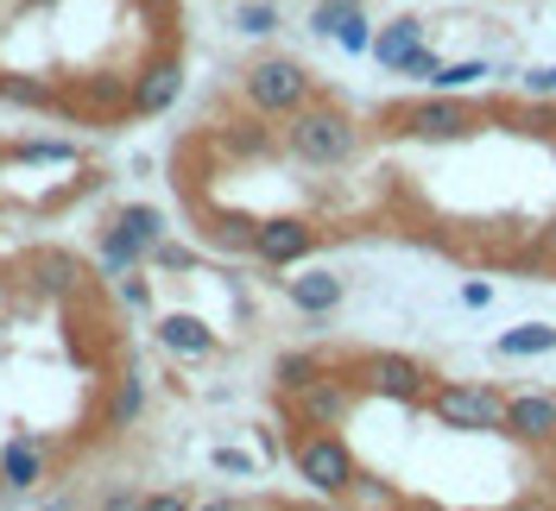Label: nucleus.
Listing matches in <instances>:
<instances>
[{"instance_id": "obj_15", "label": "nucleus", "mask_w": 556, "mask_h": 511, "mask_svg": "<svg viewBox=\"0 0 556 511\" xmlns=\"http://www.w3.org/2000/svg\"><path fill=\"white\" fill-rule=\"evenodd\" d=\"M417 44H424V20H412V13H405V20H392V26L374 38V58H380L386 69H399V64L417 51Z\"/></svg>"}, {"instance_id": "obj_10", "label": "nucleus", "mask_w": 556, "mask_h": 511, "mask_svg": "<svg viewBox=\"0 0 556 511\" xmlns=\"http://www.w3.org/2000/svg\"><path fill=\"white\" fill-rule=\"evenodd\" d=\"M316 240L323 234L304 215H266V221H253V259L260 266H298L316 253Z\"/></svg>"}, {"instance_id": "obj_18", "label": "nucleus", "mask_w": 556, "mask_h": 511, "mask_svg": "<svg viewBox=\"0 0 556 511\" xmlns=\"http://www.w3.org/2000/svg\"><path fill=\"white\" fill-rule=\"evenodd\" d=\"M481 82H486L481 58H468V64H437V76H430V89H450V95H462V89H481Z\"/></svg>"}, {"instance_id": "obj_11", "label": "nucleus", "mask_w": 556, "mask_h": 511, "mask_svg": "<svg viewBox=\"0 0 556 511\" xmlns=\"http://www.w3.org/2000/svg\"><path fill=\"white\" fill-rule=\"evenodd\" d=\"M506 436L525 448L556 443V392H513L506 398Z\"/></svg>"}, {"instance_id": "obj_19", "label": "nucleus", "mask_w": 556, "mask_h": 511, "mask_svg": "<svg viewBox=\"0 0 556 511\" xmlns=\"http://www.w3.org/2000/svg\"><path fill=\"white\" fill-rule=\"evenodd\" d=\"M235 26H241L247 38H266V33H278V7H273V0H241Z\"/></svg>"}, {"instance_id": "obj_17", "label": "nucleus", "mask_w": 556, "mask_h": 511, "mask_svg": "<svg viewBox=\"0 0 556 511\" xmlns=\"http://www.w3.org/2000/svg\"><path fill=\"white\" fill-rule=\"evenodd\" d=\"M323 373V354H278V367H273V385L278 392H298L304 379Z\"/></svg>"}, {"instance_id": "obj_8", "label": "nucleus", "mask_w": 556, "mask_h": 511, "mask_svg": "<svg viewBox=\"0 0 556 511\" xmlns=\"http://www.w3.org/2000/svg\"><path fill=\"white\" fill-rule=\"evenodd\" d=\"M354 398H361V385H354V373H323L304 379L298 392H285V405H291V423H311V430H342L348 410H354Z\"/></svg>"}, {"instance_id": "obj_16", "label": "nucleus", "mask_w": 556, "mask_h": 511, "mask_svg": "<svg viewBox=\"0 0 556 511\" xmlns=\"http://www.w3.org/2000/svg\"><path fill=\"white\" fill-rule=\"evenodd\" d=\"M493 347H500L506 360H538V354H556V329L551 322H519V329H506Z\"/></svg>"}, {"instance_id": "obj_9", "label": "nucleus", "mask_w": 556, "mask_h": 511, "mask_svg": "<svg viewBox=\"0 0 556 511\" xmlns=\"http://www.w3.org/2000/svg\"><path fill=\"white\" fill-rule=\"evenodd\" d=\"M177 95H184V51H177V44H152L134 69L127 107H134V120H152V114H165Z\"/></svg>"}, {"instance_id": "obj_5", "label": "nucleus", "mask_w": 556, "mask_h": 511, "mask_svg": "<svg viewBox=\"0 0 556 511\" xmlns=\"http://www.w3.org/2000/svg\"><path fill=\"white\" fill-rule=\"evenodd\" d=\"M159 240H165V215H159L152 203L114 208V215H108V228L96 234V253H102V278L127 272V266H146Z\"/></svg>"}, {"instance_id": "obj_4", "label": "nucleus", "mask_w": 556, "mask_h": 511, "mask_svg": "<svg viewBox=\"0 0 556 511\" xmlns=\"http://www.w3.org/2000/svg\"><path fill=\"white\" fill-rule=\"evenodd\" d=\"M424 405L430 417L443 423V430H468V436H506V392H493V385H430L424 392Z\"/></svg>"}, {"instance_id": "obj_14", "label": "nucleus", "mask_w": 556, "mask_h": 511, "mask_svg": "<svg viewBox=\"0 0 556 511\" xmlns=\"http://www.w3.org/2000/svg\"><path fill=\"white\" fill-rule=\"evenodd\" d=\"M285 291H291V304L304 309V316H329V309H342V278H336V272L285 278Z\"/></svg>"}, {"instance_id": "obj_23", "label": "nucleus", "mask_w": 556, "mask_h": 511, "mask_svg": "<svg viewBox=\"0 0 556 511\" xmlns=\"http://www.w3.org/2000/svg\"><path fill=\"white\" fill-rule=\"evenodd\" d=\"M437 64H443V58H437L430 44H417V51H412V58H405L399 69H392V76H412V82H430V76H437Z\"/></svg>"}, {"instance_id": "obj_13", "label": "nucleus", "mask_w": 556, "mask_h": 511, "mask_svg": "<svg viewBox=\"0 0 556 511\" xmlns=\"http://www.w3.org/2000/svg\"><path fill=\"white\" fill-rule=\"evenodd\" d=\"M152 335H159V347H165V354H177V360H208V354L222 347V335L208 329L203 316H184V309L159 316V322H152Z\"/></svg>"}, {"instance_id": "obj_22", "label": "nucleus", "mask_w": 556, "mask_h": 511, "mask_svg": "<svg viewBox=\"0 0 556 511\" xmlns=\"http://www.w3.org/2000/svg\"><path fill=\"white\" fill-rule=\"evenodd\" d=\"M348 506H399V493L392 486H380V480L354 474V486H348Z\"/></svg>"}, {"instance_id": "obj_6", "label": "nucleus", "mask_w": 556, "mask_h": 511, "mask_svg": "<svg viewBox=\"0 0 556 511\" xmlns=\"http://www.w3.org/2000/svg\"><path fill=\"white\" fill-rule=\"evenodd\" d=\"M392 120H399V133L424 139V145H450V139H468L481 127V107L450 95V89H437V95H424V102H405Z\"/></svg>"}, {"instance_id": "obj_20", "label": "nucleus", "mask_w": 556, "mask_h": 511, "mask_svg": "<svg viewBox=\"0 0 556 511\" xmlns=\"http://www.w3.org/2000/svg\"><path fill=\"white\" fill-rule=\"evenodd\" d=\"M361 0H316V13H311V33H323V38H336V26H342L348 13H354Z\"/></svg>"}, {"instance_id": "obj_12", "label": "nucleus", "mask_w": 556, "mask_h": 511, "mask_svg": "<svg viewBox=\"0 0 556 511\" xmlns=\"http://www.w3.org/2000/svg\"><path fill=\"white\" fill-rule=\"evenodd\" d=\"M139 417H146V373H139V360H121L102 398V436H127Z\"/></svg>"}, {"instance_id": "obj_25", "label": "nucleus", "mask_w": 556, "mask_h": 511, "mask_svg": "<svg viewBox=\"0 0 556 511\" xmlns=\"http://www.w3.org/2000/svg\"><path fill=\"white\" fill-rule=\"evenodd\" d=\"M215 468H222V474H253V461L235 455V448H215Z\"/></svg>"}, {"instance_id": "obj_24", "label": "nucleus", "mask_w": 556, "mask_h": 511, "mask_svg": "<svg viewBox=\"0 0 556 511\" xmlns=\"http://www.w3.org/2000/svg\"><path fill=\"white\" fill-rule=\"evenodd\" d=\"M525 95H538V102H556V64L531 69V76H525Z\"/></svg>"}, {"instance_id": "obj_2", "label": "nucleus", "mask_w": 556, "mask_h": 511, "mask_svg": "<svg viewBox=\"0 0 556 511\" xmlns=\"http://www.w3.org/2000/svg\"><path fill=\"white\" fill-rule=\"evenodd\" d=\"M291 468L323 499H348V486L361 474V461L342 443V430H311V423H298V436H291Z\"/></svg>"}, {"instance_id": "obj_3", "label": "nucleus", "mask_w": 556, "mask_h": 511, "mask_svg": "<svg viewBox=\"0 0 556 511\" xmlns=\"http://www.w3.org/2000/svg\"><path fill=\"white\" fill-rule=\"evenodd\" d=\"M311 95H316V82L298 58H260V64L241 69V102L260 120H285V114H298Z\"/></svg>"}, {"instance_id": "obj_1", "label": "nucleus", "mask_w": 556, "mask_h": 511, "mask_svg": "<svg viewBox=\"0 0 556 511\" xmlns=\"http://www.w3.org/2000/svg\"><path fill=\"white\" fill-rule=\"evenodd\" d=\"M278 139H285V152H291L298 165H311V170H336V165H348V158L361 152L354 114L336 107V102H316V95L298 107V114H285Z\"/></svg>"}, {"instance_id": "obj_27", "label": "nucleus", "mask_w": 556, "mask_h": 511, "mask_svg": "<svg viewBox=\"0 0 556 511\" xmlns=\"http://www.w3.org/2000/svg\"><path fill=\"white\" fill-rule=\"evenodd\" d=\"M134 7H165V0H134Z\"/></svg>"}, {"instance_id": "obj_7", "label": "nucleus", "mask_w": 556, "mask_h": 511, "mask_svg": "<svg viewBox=\"0 0 556 511\" xmlns=\"http://www.w3.org/2000/svg\"><path fill=\"white\" fill-rule=\"evenodd\" d=\"M354 385H361L367 398L417 405V398L430 392V373H424V360H412V354H392V347H374V354H361V360H354Z\"/></svg>"}, {"instance_id": "obj_21", "label": "nucleus", "mask_w": 556, "mask_h": 511, "mask_svg": "<svg viewBox=\"0 0 556 511\" xmlns=\"http://www.w3.org/2000/svg\"><path fill=\"white\" fill-rule=\"evenodd\" d=\"M336 44H342V51H374V33H367V13H361V7L336 26Z\"/></svg>"}, {"instance_id": "obj_26", "label": "nucleus", "mask_w": 556, "mask_h": 511, "mask_svg": "<svg viewBox=\"0 0 556 511\" xmlns=\"http://www.w3.org/2000/svg\"><path fill=\"white\" fill-rule=\"evenodd\" d=\"M462 304H468V309H486V304H493V284H481V278H475V284H462Z\"/></svg>"}]
</instances>
